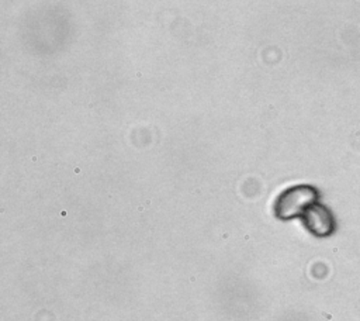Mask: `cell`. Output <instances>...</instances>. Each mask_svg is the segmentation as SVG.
<instances>
[{"label":"cell","mask_w":360,"mask_h":321,"mask_svg":"<svg viewBox=\"0 0 360 321\" xmlns=\"http://www.w3.org/2000/svg\"><path fill=\"white\" fill-rule=\"evenodd\" d=\"M321 191L312 184H294L284 189L273 203V214L280 221L301 218L308 207L318 203Z\"/></svg>","instance_id":"1"},{"label":"cell","mask_w":360,"mask_h":321,"mask_svg":"<svg viewBox=\"0 0 360 321\" xmlns=\"http://www.w3.org/2000/svg\"><path fill=\"white\" fill-rule=\"evenodd\" d=\"M304 228L316 238H328L336 229V220L329 207L321 201L312 204L301 215Z\"/></svg>","instance_id":"2"}]
</instances>
